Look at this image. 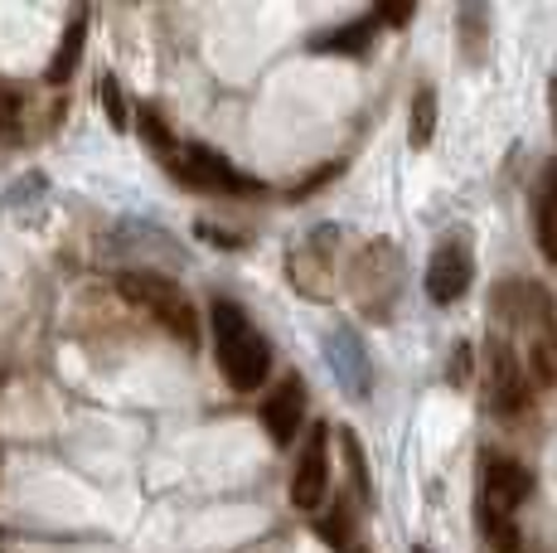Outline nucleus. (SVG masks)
Masks as SVG:
<instances>
[{"mask_svg": "<svg viewBox=\"0 0 557 553\" xmlns=\"http://www.w3.org/2000/svg\"><path fill=\"white\" fill-rule=\"evenodd\" d=\"M209 331H213V359H219L223 379L233 393H257L272 374V349L257 335V325L248 321L238 302L228 296H213L209 306Z\"/></svg>", "mask_w": 557, "mask_h": 553, "instance_id": "obj_1", "label": "nucleus"}, {"mask_svg": "<svg viewBox=\"0 0 557 553\" xmlns=\"http://www.w3.org/2000/svg\"><path fill=\"white\" fill-rule=\"evenodd\" d=\"M349 282H355V296H359L363 316L388 321L393 306H398V296H403V258H398V248H393V243H383V238L363 243L359 258H355V276H349Z\"/></svg>", "mask_w": 557, "mask_h": 553, "instance_id": "obj_4", "label": "nucleus"}, {"mask_svg": "<svg viewBox=\"0 0 557 553\" xmlns=\"http://www.w3.org/2000/svg\"><path fill=\"white\" fill-rule=\"evenodd\" d=\"M325 491H330V428L315 422L306 432L301 452H296V466H292V505L315 515L325 505Z\"/></svg>", "mask_w": 557, "mask_h": 553, "instance_id": "obj_6", "label": "nucleus"}, {"mask_svg": "<svg viewBox=\"0 0 557 553\" xmlns=\"http://www.w3.org/2000/svg\"><path fill=\"white\" fill-rule=\"evenodd\" d=\"M315 529L330 549H355V519H349V509H330Z\"/></svg>", "mask_w": 557, "mask_h": 553, "instance_id": "obj_16", "label": "nucleus"}, {"mask_svg": "<svg viewBox=\"0 0 557 553\" xmlns=\"http://www.w3.org/2000/svg\"><path fill=\"white\" fill-rule=\"evenodd\" d=\"M412 553H432V549H426V544H417V549H412Z\"/></svg>", "mask_w": 557, "mask_h": 553, "instance_id": "obj_20", "label": "nucleus"}, {"mask_svg": "<svg viewBox=\"0 0 557 553\" xmlns=\"http://www.w3.org/2000/svg\"><path fill=\"white\" fill-rule=\"evenodd\" d=\"M20 136V93L10 83H0V142Z\"/></svg>", "mask_w": 557, "mask_h": 553, "instance_id": "obj_17", "label": "nucleus"}, {"mask_svg": "<svg viewBox=\"0 0 557 553\" xmlns=\"http://www.w3.org/2000/svg\"><path fill=\"white\" fill-rule=\"evenodd\" d=\"M325 359H330V369H335V379L345 384L349 398H369V389H373L369 349H363V340L349 331V325H335V331L325 335Z\"/></svg>", "mask_w": 557, "mask_h": 553, "instance_id": "obj_8", "label": "nucleus"}, {"mask_svg": "<svg viewBox=\"0 0 557 553\" xmlns=\"http://www.w3.org/2000/svg\"><path fill=\"white\" fill-rule=\"evenodd\" d=\"M355 553H359V549H355Z\"/></svg>", "mask_w": 557, "mask_h": 553, "instance_id": "obj_21", "label": "nucleus"}, {"mask_svg": "<svg viewBox=\"0 0 557 553\" xmlns=\"http://www.w3.org/2000/svg\"><path fill=\"white\" fill-rule=\"evenodd\" d=\"M533 495V471L513 456L485 452L480 456V534L495 544V553H519V505Z\"/></svg>", "mask_w": 557, "mask_h": 553, "instance_id": "obj_2", "label": "nucleus"}, {"mask_svg": "<svg viewBox=\"0 0 557 553\" xmlns=\"http://www.w3.org/2000/svg\"><path fill=\"white\" fill-rule=\"evenodd\" d=\"M460 29H466V59L480 63L485 59V39H490V10L466 5L460 10Z\"/></svg>", "mask_w": 557, "mask_h": 553, "instance_id": "obj_15", "label": "nucleus"}, {"mask_svg": "<svg viewBox=\"0 0 557 553\" xmlns=\"http://www.w3.org/2000/svg\"><path fill=\"white\" fill-rule=\"evenodd\" d=\"M116 292H122L136 311H146L151 321L165 325L170 335H180L185 345H195V340H199L195 306H189V296L180 292L170 276H160V272H122V276H116Z\"/></svg>", "mask_w": 557, "mask_h": 553, "instance_id": "obj_3", "label": "nucleus"}, {"mask_svg": "<svg viewBox=\"0 0 557 553\" xmlns=\"http://www.w3.org/2000/svg\"><path fill=\"white\" fill-rule=\"evenodd\" d=\"M490 403L499 413H519L529 403V379H523L519 355L505 340H490Z\"/></svg>", "mask_w": 557, "mask_h": 553, "instance_id": "obj_10", "label": "nucleus"}, {"mask_svg": "<svg viewBox=\"0 0 557 553\" xmlns=\"http://www.w3.org/2000/svg\"><path fill=\"white\" fill-rule=\"evenodd\" d=\"M102 102H107L112 126H126V108H122V93H116V78H102Z\"/></svg>", "mask_w": 557, "mask_h": 553, "instance_id": "obj_19", "label": "nucleus"}, {"mask_svg": "<svg viewBox=\"0 0 557 553\" xmlns=\"http://www.w3.org/2000/svg\"><path fill=\"white\" fill-rule=\"evenodd\" d=\"M141 136L160 151V161H165V156L175 151V142H170V132H165V122L156 116V108H141Z\"/></svg>", "mask_w": 557, "mask_h": 553, "instance_id": "obj_18", "label": "nucleus"}, {"mask_svg": "<svg viewBox=\"0 0 557 553\" xmlns=\"http://www.w3.org/2000/svg\"><path fill=\"white\" fill-rule=\"evenodd\" d=\"M432 132H436V93L422 88L412 98V116H407V142L426 146V142H432Z\"/></svg>", "mask_w": 557, "mask_h": 553, "instance_id": "obj_13", "label": "nucleus"}, {"mask_svg": "<svg viewBox=\"0 0 557 553\" xmlns=\"http://www.w3.org/2000/svg\"><path fill=\"white\" fill-rule=\"evenodd\" d=\"M83 39H88V10H73L69 29H63L59 49H53V59H49V69H45V83L63 88V83L73 78V69H78V59H83Z\"/></svg>", "mask_w": 557, "mask_h": 553, "instance_id": "obj_12", "label": "nucleus"}, {"mask_svg": "<svg viewBox=\"0 0 557 553\" xmlns=\"http://www.w3.org/2000/svg\"><path fill=\"white\" fill-rule=\"evenodd\" d=\"M539 248H543V258L548 262H557V175L548 180L543 205H539Z\"/></svg>", "mask_w": 557, "mask_h": 553, "instance_id": "obj_14", "label": "nucleus"}, {"mask_svg": "<svg viewBox=\"0 0 557 553\" xmlns=\"http://www.w3.org/2000/svg\"><path fill=\"white\" fill-rule=\"evenodd\" d=\"M262 422H267V432H272L276 446L296 442V432H301V422H306V379L301 374H286L282 384L267 393Z\"/></svg>", "mask_w": 557, "mask_h": 553, "instance_id": "obj_9", "label": "nucleus"}, {"mask_svg": "<svg viewBox=\"0 0 557 553\" xmlns=\"http://www.w3.org/2000/svg\"><path fill=\"white\" fill-rule=\"evenodd\" d=\"M475 282V253H470V229H456L436 243L432 262H426V296L436 306H451Z\"/></svg>", "mask_w": 557, "mask_h": 553, "instance_id": "obj_5", "label": "nucleus"}, {"mask_svg": "<svg viewBox=\"0 0 557 553\" xmlns=\"http://www.w3.org/2000/svg\"><path fill=\"white\" fill-rule=\"evenodd\" d=\"M403 20H412V5L369 10V15H359L355 25H345V29H330V35H320L310 49H320V54H359V49L369 45L373 35H379V25H403Z\"/></svg>", "mask_w": 557, "mask_h": 553, "instance_id": "obj_11", "label": "nucleus"}, {"mask_svg": "<svg viewBox=\"0 0 557 553\" xmlns=\"http://www.w3.org/2000/svg\"><path fill=\"white\" fill-rule=\"evenodd\" d=\"M165 165L175 170L185 185H199V189H219V195H252V180L238 175L228 161H223L219 151H209V146H175V151L165 156Z\"/></svg>", "mask_w": 557, "mask_h": 553, "instance_id": "obj_7", "label": "nucleus"}]
</instances>
